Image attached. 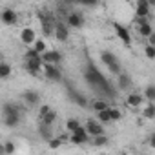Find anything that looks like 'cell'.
Here are the masks:
<instances>
[{
    "instance_id": "obj_38",
    "label": "cell",
    "mask_w": 155,
    "mask_h": 155,
    "mask_svg": "<svg viewBox=\"0 0 155 155\" xmlns=\"http://www.w3.org/2000/svg\"><path fill=\"white\" fill-rule=\"evenodd\" d=\"M148 44H150V46H153V48H155V33H153V35H151V37H150V38H148Z\"/></svg>"
},
{
    "instance_id": "obj_28",
    "label": "cell",
    "mask_w": 155,
    "mask_h": 155,
    "mask_svg": "<svg viewBox=\"0 0 155 155\" xmlns=\"http://www.w3.org/2000/svg\"><path fill=\"white\" fill-rule=\"evenodd\" d=\"M33 49H35L37 53H40V55H44V53H48V51H49L44 40H37V42L33 44Z\"/></svg>"
},
{
    "instance_id": "obj_11",
    "label": "cell",
    "mask_w": 155,
    "mask_h": 155,
    "mask_svg": "<svg viewBox=\"0 0 155 155\" xmlns=\"http://www.w3.org/2000/svg\"><path fill=\"white\" fill-rule=\"evenodd\" d=\"M60 60H62V53H60V51H55V49H53V51H48V53L42 55V62H44V64L58 66Z\"/></svg>"
},
{
    "instance_id": "obj_33",
    "label": "cell",
    "mask_w": 155,
    "mask_h": 155,
    "mask_svg": "<svg viewBox=\"0 0 155 155\" xmlns=\"http://www.w3.org/2000/svg\"><path fill=\"white\" fill-rule=\"evenodd\" d=\"M144 55H146L148 58H155V48L150 46V44H146V46H144Z\"/></svg>"
},
{
    "instance_id": "obj_19",
    "label": "cell",
    "mask_w": 155,
    "mask_h": 155,
    "mask_svg": "<svg viewBox=\"0 0 155 155\" xmlns=\"http://www.w3.org/2000/svg\"><path fill=\"white\" fill-rule=\"evenodd\" d=\"M2 113H4V117L20 115V108H18L17 104H13V102H4V106H2Z\"/></svg>"
},
{
    "instance_id": "obj_23",
    "label": "cell",
    "mask_w": 155,
    "mask_h": 155,
    "mask_svg": "<svg viewBox=\"0 0 155 155\" xmlns=\"http://www.w3.org/2000/svg\"><path fill=\"white\" fill-rule=\"evenodd\" d=\"M4 124L8 128H17L20 124V115H11V117H4Z\"/></svg>"
},
{
    "instance_id": "obj_14",
    "label": "cell",
    "mask_w": 155,
    "mask_h": 155,
    "mask_svg": "<svg viewBox=\"0 0 155 155\" xmlns=\"http://www.w3.org/2000/svg\"><path fill=\"white\" fill-rule=\"evenodd\" d=\"M131 86H133V81H131V77H130L128 73H120V75L117 77V88H119L120 91H128Z\"/></svg>"
},
{
    "instance_id": "obj_8",
    "label": "cell",
    "mask_w": 155,
    "mask_h": 155,
    "mask_svg": "<svg viewBox=\"0 0 155 155\" xmlns=\"http://www.w3.org/2000/svg\"><path fill=\"white\" fill-rule=\"evenodd\" d=\"M137 28H139V29H137L139 35H140V37H146V38H150V37L155 33L148 18H140V20H137Z\"/></svg>"
},
{
    "instance_id": "obj_40",
    "label": "cell",
    "mask_w": 155,
    "mask_h": 155,
    "mask_svg": "<svg viewBox=\"0 0 155 155\" xmlns=\"http://www.w3.org/2000/svg\"><path fill=\"white\" fill-rule=\"evenodd\" d=\"M99 155H106V153H99Z\"/></svg>"
},
{
    "instance_id": "obj_26",
    "label": "cell",
    "mask_w": 155,
    "mask_h": 155,
    "mask_svg": "<svg viewBox=\"0 0 155 155\" xmlns=\"http://www.w3.org/2000/svg\"><path fill=\"white\" fill-rule=\"evenodd\" d=\"M11 75V66L4 60V62H0V79H8V77Z\"/></svg>"
},
{
    "instance_id": "obj_25",
    "label": "cell",
    "mask_w": 155,
    "mask_h": 155,
    "mask_svg": "<svg viewBox=\"0 0 155 155\" xmlns=\"http://www.w3.org/2000/svg\"><path fill=\"white\" fill-rule=\"evenodd\" d=\"M24 66H26V71H28V73H31L33 77H37V75L40 73V69L44 68V66H40V64H31V62H26Z\"/></svg>"
},
{
    "instance_id": "obj_1",
    "label": "cell",
    "mask_w": 155,
    "mask_h": 155,
    "mask_svg": "<svg viewBox=\"0 0 155 155\" xmlns=\"http://www.w3.org/2000/svg\"><path fill=\"white\" fill-rule=\"evenodd\" d=\"M82 77H84V81H86L97 93H101V95H104V97H115V88L111 86V82L106 79V77L97 69V66H95L91 60L86 62V66H84V69H82Z\"/></svg>"
},
{
    "instance_id": "obj_12",
    "label": "cell",
    "mask_w": 155,
    "mask_h": 155,
    "mask_svg": "<svg viewBox=\"0 0 155 155\" xmlns=\"http://www.w3.org/2000/svg\"><path fill=\"white\" fill-rule=\"evenodd\" d=\"M73 144H86L88 140H90V135H88V131H86V128L82 126L81 130H77L75 133H71V139H69Z\"/></svg>"
},
{
    "instance_id": "obj_24",
    "label": "cell",
    "mask_w": 155,
    "mask_h": 155,
    "mask_svg": "<svg viewBox=\"0 0 155 155\" xmlns=\"http://www.w3.org/2000/svg\"><path fill=\"white\" fill-rule=\"evenodd\" d=\"M66 128H68L69 133H75L77 130H81L82 126H81V122L77 120V119H68V120H66Z\"/></svg>"
},
{
    "instance_id": "obj_27",
    "label": "cell",
    "mask_w": 155,
    "mask_h": 155,
    "mask_svg": "<svg viewBox=\"0 0 155 155\" xmlns=\"http://www.w3.org/2000/svg\"><path fill=\"white\" fill-rule=\"evenodd\" d=\"M91 108L97 111V113H101V111H104V110H110V106H108V102H104V101H93L91 102Z\"/></svg>"
},
{
    "instance_id": "obj_36",
    "label": "cell",
    "mask_w": 155,
    "mask_h": 155,
    "mask_svg": "<svg viewBox=\"0 0 155 155\" xmlns=\"http://www.w3.org/2000/svg\"><path fill=\"white\" fill-rule=\"evenodd\" d=\"M51 111V108L48 106V104H44V106H40V117H44L46 113H49Z\"/></svg>"
},
{
    "instance_id": "obj_22",
    "label": "cell",
    "mask_w": 155,
    "mask_h": 155,
    "mask_svg": "<svg viewBox=\"0 0 155 155\" xmlns=\"http://www.w3.org/2000/svg\"><path fill=\"white\" fill-rule=\"evenodd\" d=\"M55 120H57V113H55L53 110H51L49 113H46L44 117H40V124H44V126H51Z\"/></svg>"
},
{
    "instance_id": "obj_2",
    "label": "cell",
    "mask_w": 155,
    "mask_h": 155,
    "mask_svg": "<svg viewBox=\"0 0 155 155\" xmlns=\"http://www.w3.org/2000/svg\"><path fill=\"white\" fill-rule=\"evenodd\" d=\"M101 60H102V64L108 66L110 73H113V75H117V77L122 73L120 62H119V58H117L115 53H111V51H101Z\"/></svg>"
},
{
    "instance_id": "obj_7",
    "label": "cell",
    "mask_w": 155,
    "mask_h": 155,
    "mask_svg": "<svg viewBox=\"0 0 155 155\" xmlns=\"http://www.w3.org/2000/svg\"><path fill=\"white\" fill-rule=\"evenodd\" d=\"M84 128H86L88 135H91V137H101V135H104V128H102V124L97 122V120H93V119H90V120L86 122Z\"/></svg>"
},
{
    "instance_id": "obj_34",
    "label": "cell",
    "mask_w": 155,
    "mask_h": 155,
    "mask_svg": "<svg viewBox=\"0 0 155 155\" xmlns=\"http://www.w3.org/2000/svg\"><path fill=\"white\" fill-rule=\"evenodd\" d=\"M110 113H111V120H120L122 119V113L117 108H110Z\"/></svg>"
},
{
    "instance_id": "obj_17",
    "label": "cell",
    "mask_w": 155,
    "mask_h": 155,
    "mask_svg": "<svg viewBox=\"0 0 155 155\" xmlns=\"http://www.w3.org/2000/svg\"><path fill=\"white\" fill-rule=\"evenodd\" d=\"M24 60H26V62H31V64H40V66H44L42 55L37 53L33 48H28V51H26V55H24Z\"/></svg>"
},
{
    "instance_id": "obj_29",
    "label": "cell",
    "mask_w": 155,
    "mask_h": 155,
    "mask_svg": "<svg viewBox=\"0 0 155 155\" xmlns=\"http://www.w3.org/2000/svg\"><path fill=\"white\" fill-rule=\"evenodd\" d=\"M97 117H99V120H101V124H106V122H111V113H110V110H104V111H101V113H97Z\"/></svg>"
},
{
    "instance_id": "obj_37",
    "label": "cell",
    "mask_w": 155,
    "mask_h": 155,
    "mask_svg": "<svg viewBox=\"0 0 155 155\" xmlns=\"http://www.w3.org/2000/svg\"><path fill=\"white\" fill-rule=\"evenodd\" d=\"M148 142H150V146H151V148L155 150V131H153V133L150 135V139H148Z\"/></svg>"
},
{
    "instance_id": "obj_30",
    "label": "cell",
    "mask_w": 155,
    "mask_h": 155,
    "mask_svg": "<svg viewBox=\"0 0 155 155\" xmlns=\"http://www.w3.org/2000/svg\"><path fill=\"white\" fill-rule=\"evenodd\" d=\"M142 115H144L146 119H155V104H148V106L144 108Z\"/></svg>"
},
{
    "instance_id": "obj_6",
    "label": "cell",
    "mask_w": 155,
    "mask_h": 155,
    "mask_svg": "<svg viewBox=\"0 0 155 155\" xmlns=\"http://www.w3.org/2000/svg\"><path fill=\"white\" fill-rule=\"evenodd\" d=\"M0 18H2V22H4L6 26H15V24L18 22V15H17V11L11 9V8L2 9V13H0Z\"/></svg>"
},
{
    "instance_id": "obj_5",
    "label": "cell",
    "mask_w": 155,
    "mask_h": 155,
    "mask_svg": "<svg viewBox=\"0 0 155 155\" xmlns=\"http://www.w3.org/2000/svg\"><path fill=\"white\" fill-rule=\"evenodd\" d=\"M44 75H46V79L51 81V82H60L62 81V69L58 66L44 64Z\"/></svg>"
},
{
    "instance_id": "obj_21",
    "label": "cell",
    "mask_w": 155,
    "mask_h": 155,
    "mask_svg": "<svg viewBox=\"0 0 155 155\" xmlns=\"http://www.w3.org/2000/svg\"><path fill=\"white\" fill-rule=\"evenodd\" d=\"M144 99L150 104H155V84H150L144 88Z\"/></svg>"
},
{
    "instance_id": "obj_15",
    "label": "cell",
    "mask_w": 155,
    "mask_h": 155,
    "mask_svg": "<svg viewBox=\"0 0 155 155\" xmlns=\"http://www.w3.org/2000/svg\"><path fill=\"white\" fill-rule=\"evenodd\" d=\"M22 101H24L28 106H38V102H40V95H38L37 91H33V90H28V91L22 93Z\"/></svg>"
},
{
    "instance_id": "obj_32",
    "label": "cell",
    "mask_w": 155,
    "mask_h": 155,
    "mask_svg": "<svg viewBox=\"0 0 155 155\" xmlns=\"http://www.w3.org/2000/svg\"><path fill=\"white\" fill-rule=\"evenodd\" d=\"M93 144H95V146H99V148H102V146H106V144H108V137H106V135L93 137Z\"/></svg>"
},
{
    "instance_id": "obj_18",
    "label": "cell",
    "mask_w": 155,
    "mask_h": 155,
    "mask_svg": "<svg viewBox=\"0 0 155 155\" xmlns=\"http://www.w3.org/2000/svg\"><path fill=\"white\" fill-rule=\"evenodd\" d=\"M144 102V95H140V93H130L128 97H126V104L130 106V108H137V106H140Z\"/></svg>"
},
{
    "instance_id": "obj_13",
    "label": "cell",
    "mask_w": 155,
    "mask_h": 155,
    "mask_svg": "<svg viewBox=\"0 0 155 155\" xmlns=\"http://www.w3.org/2000/svg\"><path fill=\"white\" fill-rule=\"evenodd\" d=\"M150 2L148 0H139L137 2V9H135V15H137V20H140V18H148V15H150Z\"/></svg>"
},
{
    "instance_id": "obj_9",
    "label": "cell",
    "mask_w": 155,
    "mask_h": 155,
    "mask_svg": "<svg viewBox=\"0 0 155 155\" xmlns=\"http://www.w3.org/2000/svg\"><path fill=\"white\" fill-rule=\"evenodd\" d=\"M55 38L60 40V42H66V40L69 38V28L66 26V22L57 20V26H55Z\"/></svg>"
},
{
    "instance_id": "obj_31",
    "label": "cell",
    "mask_w": 155,
    "mask_h": 155,
    "mask_svg": "<svg viewBox=\"0 0 155 155\" xmlns=\"http://www.w3.org/2000/svg\"><path fill=\"white\" fill-rule=\"evenodd\" d=\"M2 150H4L6 155H13V153H15V142H13V140H6Z\"/></svg>"
},
{
    "instance_id": "obj_35",
    "label": "cell",
    "mask_w": 155,
    "mask_h": 155,
    "mask_svg": "<svg viewBox=\"0 0 155 155\" xmlns=\"http://www.w3.org/2000/svg\"><path fill=\"white\" fill-rule=\"evenodd\" d=\"M58 146H62V139H53V140H49V148H58Z\"/></svg>"
},
{
    "instance_id": "obj_4",
    "label": "cell",
    "mask_w": 155,
    "mask_h": 155,
    "mask_svg": "<svg viewBox=\"0 0 155 155\" xmlns=\"http://www.w3.org/2000/svg\"><path fill=\"white\" fill-rule=\"evenodd\" d=\"M64 22H66L68 28L77 29V28H81V26L84 24V17H82V13H79V11H69V13L66 15Z\"/></svg>"
},
{
    "instance_id": "obj_10",
    "label": "cell",
    "mask_w": 155,
    "mask_h": 155,
    "mask_svg": "<svg viewBox=\"0 0 155 155\" xmlns=\"http://www.w3.org/2000/svg\"><path fill=\"white\" fill-rule=\"evenodd\" d=\"M113 29H115V33H117V37L124 42V46H131V35H130V31L122 26V24H119V22H115L113 24Z\"/></svg>"
},
{
    "instance_id": "obj_39",
    "label": "cell",
    "mask_w": 155,
    "mask_h": 155,
    "mask_svg": "<svg viewBox=\"0 0 155 155\" xmlns=\"http://www.w3.org/2000/svg\"><path fill=\"white\" fill-rule=\"evenodd\" d=\"M150 2V8H155V0H148Z\"/></svg>"
},
{
    "instance_id": "obj_3",
    "label": "cell",
    "mask_w": 155,
    "mask_h": 155,
    "mask_svg": "<svg viewBox=\"0 0 155 155\" xmlns=\"http://www.w3.org/2000/svg\"><path fill=\"white\" fill-rule=\"evenodd\" d=\"M66 93H68V97L77 104V106H81V108H88V99L77 90L75 86H71V84H66Z\"/></svg>"
},
{
    "instance_id": "obj_20",
    "label": "cell",
    "mask_w": 155,
    "mask_h": 155,
    "mask_svg": "<svg viewBox=\"0 0 155 155\" xmlns=\"http://www.w3.org/2000/svg\"><path fill=\"white\" fill-rule=\"evenodd\" d=\"M38 135H40V139H44V140H53V133H51V126H44V124H40L38 126Z\"/></svg>"
},
{
    "instance_id": "obj_16",
    "label": "cell",
    "mask_w": 155,
    "mask_h": 155,
    "mask_svg": "<svg viewBox=\"0 0 155 155\" xmlns=\"http://www.w3.org/2000/svg\"><path fill=\"white\" fill-rule=\"evenodd\" d=\"M20 40H22V44H26V46H29V44H35V42H37L35 31H33L31 28H24V29L20 31Z\"/></svg>"
}]
</instances>
